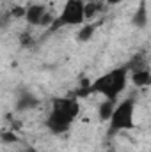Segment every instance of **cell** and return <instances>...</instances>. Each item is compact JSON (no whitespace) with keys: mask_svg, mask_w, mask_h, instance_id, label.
<instances>
[{"mask_svg":"<svg viewBox=\"0 0 151 152\" xmlns=\"http://www.w3.org/2000/svg\"><path fill=\"white\" fill-rule=\"evenodd\" d=\"M78 113L80 104L76 97H55L52 103V112L46 118V126L55 134L66 133Z\"/></svg>","mask_w":151,"mask_h":152,"instance_id":"6da1fadb","label":"cell"},{"mask_svg":"<svg viewBox=\"0 0 151 152\" xmlns=\"http://www.w3.org/2000/svg\"><path fill=\"white\" fill-rule=\"evenodd\" d=\"M128 71H130L128 66L115 67V69H112V71H109L107 75L96 78V80L91 83L89 90H91V92H96V94H101V96H105L107 99L115 101L117 96L126 88Z\"/></svg>","mask_w":151,"mask_h":152,"instance_id":"7a4b0ae2","label":"cell"},{"mask_svg":"<svg viewBox=\"0 0 151 152\" xmlns=\"http://www.w3.org/2000/svg\"><path fill=\"white\" fill-rule=\"evenodd\" d=\"M84 2L82 0H68L57 18H53L52 25L48 27V32H57L62 27H73L82 25L85 21V12H84Z\"/></svg>","mask_w":151,"mask_h":152,"instance_id":"3957f363","label":"cell"},{"mask_svg":"<svg viewBox=\"0 0 151 152\" xmlns=\"http://www.w3.org/2000/svg\"><path fill=\"white\" fill-rule=\"evenodd\" d=\"M133 112H135V101L133 97L123 99L119 104L114 106V112L109 118L110 122V133H117V131H128L135 127L133 122Z\"/></svg>","mask_w":151,"mask_h":152,"instance_id":"277c9868","label":"cell"},{"mask_svg":"<svg viewBox=\"0 0 151 152\" xmlns=\"http://www.w3.org/2000/svg\"><path fill=\"white\" fill-rule=\"evenodd\" d=\"M48 11H46V5H41V4H34V5H29L27 9H25V20H27V23L29 25H32V27H36V25H41V20H43V16L46 14Z\"/></svg>","mask_w":151,"mask_h":152,"instance_id":"5b68a950","label":"cell"},{"mask_svg":"<svg viewBox=\"0 0 151 152\" xmlns=\"http://www.w3.org/2000/svg\"><path fill=\"white\" fill-rule=\"evenodd\" d=\"M38 104H39V99L34 96V94H30V92H23V94L20 96L18 103H16V110H20V112H27V110L36 108Z\"/></svg>","mask_w":151,"mask_h":152,"instance_id":"8992f818","label":"cell"},{"mask_svg":"<svg viewBox=\"0 0 151 152\" xmlns=\"http://www.w3.org/2000/svg\"><path fill=\"white\" fill-rule=\"evenodd\" d=\"M132 23H133L137 28H144V27L148 25V5H146L144 0H142L141 5L137 7L135 14H133V18H132Z\"/></svg>","mask_w":151,"mask_h":152,"instance_id":"52a82bcc","label":"cell"},{"mask_svg":"<svg viewBox=\"0 0 151 152\" xmlns=\"http://www.w3.org/2000/svg\"><path fill=\"white\" fill-rule=\"evenodd\" d=\"M132 81L137 85V87H148L151 83V73L146 67H141V69H133V75H132Z\"/></svg>","mask_w":151,"mask_h":152,"instance_id":"ba28073f","label":"cell"},{"mask_svg":"<svg viewBox=\"0 0 151 152\" xmlns=\"http://www.w3.org/2000/svg\"><path fill=\"white\" fill-rule=\"evenodd\" d=\"M114 106H115V101H112V99H107V101H103L101 104H100V118L101 120H109L110 118V115H112L114 112Z\"/></svg>","mask_w":151,"mask_h":152,"instance_id":"9c48e42d","label":"cell"},{"mask_svg":"<svg viewBox=\"0 0 151 152\" xmlns=\"http://www.w3.org/2000/svg\"><path fill=\"white\" fill-rule=\"evenodd\" d=\"M94 28H96V25H85L84 28H80V32H78V36H76V41H78V42L89 41V39L93 37V34H94Z\"/></svg>","mask_w":151,"mask_h":152,"instance_id":"30bf717a","label":"cell"},{"mask_svg":"<svg viewBox=\"0 0 151 152\" xmlns=\"http://www.w3.org/2000/svg\"><path fill=\"white\" fill-rule=\"evenodd\" d=\"M100 9H101V4H98V2H96V4H94V2H91V4H85V5H84L85 20H89V18H91V16H93L94 12H98Z\"/></svg>","mask_w":151,"mask_h":152,"instance_id":"8fae6325","label":"cell"},{"mask_svg":"<svg viewBox=\"0 0 151 152\" xmlns=\"http://www.w3.org/2000/svg\"><path fill=\"white\" fill-rule=\"evenodd\" d=\"M13 21V16H11V11L7 9H2L0 11V28H7Z\"/></svg>","mask_w":151,"mask_h":152,"instance_id":"7c38bea8","label":"cell"},{"mask_svg":"<svg viewBox=\"0 0 151 152\" xmlns=\"http://www.w3.org/2000/svg\"><path fill=\"white\" fill-rule=\"evenodd\" d=\"M9 11H11L13 20H18V18H23V16H25V7H13V9H9Z\"/></svg>","mask_w":151,"mask_h":152,"instance_id":"4fadbf2b","label":"cell"},{"mask_svg":"<svg viewBox=\"0 0 151 152\" xmlns=\"http://www.w3.org/2000/svg\"><path fill=\"white\" fill-rule=\"evenodd\" d=\"M2 140H4V142H16V136H13V134H4Z\"/></svg>","mask_w":151,"mask_h":152,"instance_id":"5bb4252c","label":"cell"},{"mask_svg":"<svg viewBox=\"0 0 151 152\" xmlns=\"http://www.w3.org/2000/svg\"><path fill=\"white\" fill-rule=\"evenodd\" d=\"M20 41H21V44H29V42H30L29 32H25V36H21V37H20Z\"/></svg>","mask_w":151,"mask_h":152,"instance_id":"9a60e30c","label":"cell"},{"mask_svg":"<svg viewBox=\"0 0 151 152\" xmlns=\"http://www.w3.org/2000/svg\"><path fill=\"white\" fill-rule=\"evenodd\" d=\"M121 2H124V0H107V4H110V5H115V4H121Z\"/></svg>","mask_w":151,"mask_h":152,"instance_id":"2e32d148","label":"cell"}]
</instances>
